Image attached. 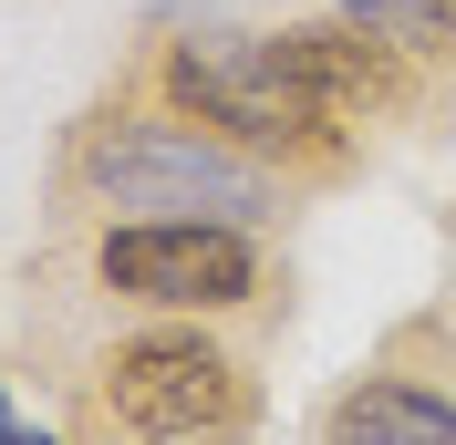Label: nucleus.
<instances>
[{
  "label": "nucleus",
  "mask_w": 456,
  "mask_h": 445,
  "mask_svg": "<svg viewBox=\"0 0 456 445\" xmlns=\"http://www.w3.org/2000/svg\"><path fill=\"white\" fill-rule=\"evenodd\" d=\"M84 176H94L104 207H135V218H228V228H249V218L281 207L259 156L208 135L198 114H114V125H94Z\"/></svg>",
  "instance_id": "obj_2"
},
{
  "label": "nucleus",
  "mask_w": 456,
  "mask_h": 445,
  "mask_svg": "<svg viewBox=\"0 0 456 445\" xmlns=\"http://www.w3.org/2000/svg\"><path fill=\"white\" fill-rule=\"evenodd\" d=\"M0 445H31V435H11V393H0Z\"/></svg>",
  "instance_id": "obj_7"
},
{
  "label": "nucleus",
  "mask_w": 456,
  "mask_h": 445,
  "mask_svg": "<svg viewBox=\"0 0 456 445\" xmlns=\"http://www.w3.org/2000/svg\"><path fill=\"white\" fill-rule=\"evenodd\" d=\"M167 93L176 114H198L208 135L249 145V156H332L353 135L301 73L290 31H187V42H167Z\"/></svg>",
  "instance_id": "obj_1"
},
{
  "label": "nucleus",
  "mask_w": 456,
  "mask_h": 445,
  "mask_svg": "<svg viewBox=\"0 0 456 445\" xmlns=\"http://www.w3.org/2000/svg\"><path fill=\"white\" fill-rule=\"evenodd\" d=\"M342 21L373 31V42L404 53V62H446L456 53V0H342Z\"/></svg>",
  "instance_id": "obj_6"
},
{
  "label": "nucleus",
  "mask_w": 456,
  "mask_h": 445,
  "mask_svg": "<svg viewBox=\"0 0 456 445\" xmlns=\"http://www.w3.org/2000/svg\"><path fill=\"white\" fill-rule=\"evenodd\" d=\"M322 445H456V404L426 384H353L322 425Z\"/></svg>",
  "instance_id": "obj_5"
},
{
  "label": "nucleus",
  "mask_w": 456,
  "mask_h": 445,
  "mask_svg": "<svg viewBox=\"0 0 456 445\" xmlns=\"http://www.w3.org/2000/svg\"><path fill=\"white\" fill-rule=\"evenodd\" d=\"M94 270L114 301H145V311H239L259 290V249L228 218H125L104 228Z\"/></svg>",
  "instance_id": "obj_3"
},
{
  "label": "nucleus",
  "mask_w": 456,
  "mask_h": 445,
  "mask_svg": "<svg viewBox=\"0 0 456 445\" xmlns=\"http://www.w3.org/2000/svg\"><path fill=\"white\" fill-rule=\"evenodd\" d=\"M31 445H53V435H31Z\"/></svg>",
  "instance_id": "obj_8"
},
{
  "label": "nucleus",
  "mask_w": 456,
  "mask_h": 445,
  "mask_svg": "<svg viewBox=\"0 0 456 445\" xmlns=\"http://www.w3.org/2000/svg\"><path fill=\"white\" fill-rule=\"evenodd\" d=\"M104 404L125 435L145 445H187V435H218L228 415H239V362L218 352L208 332H135V342H114L104 362Z\"/></svg>",
  "instance_id": "obj_4"
}]
</instances>
